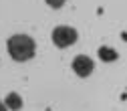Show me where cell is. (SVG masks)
<instances>
[{"instance_id":"cell-1","label":"cell","mask_w":127,"mask_h":111,"mask_svg":"<svg viewBox=\"0 0 127 111\" xmlns=\"http://www.w3.org/2000/svg\"><path fill=\"white\" fill-rule=\"evenodd\" d=\"M6 49H8V55L18 61V63H24L28 59H32L34 53H36V42L32 37L28 35H12L6 42Z\"/></svg>"},{"instance_id":"cell-2","label":"cell","mask_w":127,"mask_h":111,"mask_svg":"<svg viewBox=\"0 0 127 111\" xmlns=\"http://www.w3.org/2000/svg\"><path fill=\"white\" fill-rule=\"evenodd\" d=\"M51 37H53V42L59 46V49H69V46H73L79 40V33L73 26H65V24L55 26Z\"/></svg>"},{"instance_id":"cell-3","label":"cell","mask_w":127,"mask_h":111,"mask_svg":"<svg viewBox=\"0 0 127 111\" xmlns=\"http://www.w3.org/2000/svg\"><path fill=\"white\" fill-rule=\"evenodd\" d=\"M93 69H95V63H93L91 57H87V55H77V57L73 59V71H75V75H79V77H89V75L93 73Z\"/></svg>"},{"instance_id":"cell-4","label":"cell","mask_w":127,"mask_h":111,"mask_svg":"<svg viewBox=\"0 0 127 111\" xmlns=\"http://www.w3.org/2000/svg\"><path fill=\"white\" fill-rule=\"evenodd\" d=\"M4 105L12 111H18V109H22V97L18 93H8L6 99H4Z\"/></svg>"},{"instance_id":"cell-5","label":"cell","mask_w":127,"mask_h":111,"mask_svg":"<svg viewBox=\"0 0 127 111\" xmlns=\"http://www.w3.org/2000/svg\"><path fill=\"white\" fill-rule=\"evenodd\" d=\"M99 59L103 63H113L117 61V51L111 49V46H99Z\"/></svg>"},{"instance_id":"cell-6","label":"cell","mask_w":127,"mask_h":111,"mask_svg":"<svg viewBox=\"0 0 127 111\" xmlns=\"http://www.w3.org/2000/svg\"><path fill=\"white\" fill-rule=\"evenodd\" d=\"M65 2H67V0H46V4H49V6H53V8H61Z\"/></svg>"},{"instance_id":"cell-7","label":"cell","mask_w":127,"mask_h":111,"mask_svg":"<svg viewBox=\"0 0 127 111\" xmlns=\"http://www.w3.org/2000/svg\"><path fill=\"white\" fill-rule=\"evenodd\" d=\"M0 111H8V107H6V105H4L2 101H0Z\"/></svg>"}]
</instances>
